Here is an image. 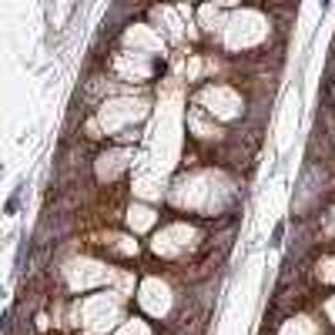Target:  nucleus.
<instances>
[{"label":"nucleus","instance_id":"f257e3e1","mask_svg":"<svg viewBox=\"0 0 335 335\" xmlns=\"http://www.w3.org/2000/svg\"><path fill=\"white\" fill-rule=\"evenodd\" d=\"M322 7H329V0H322Z\"/></svg>","mask_w":335,"mask_h":335}]
</instances>
